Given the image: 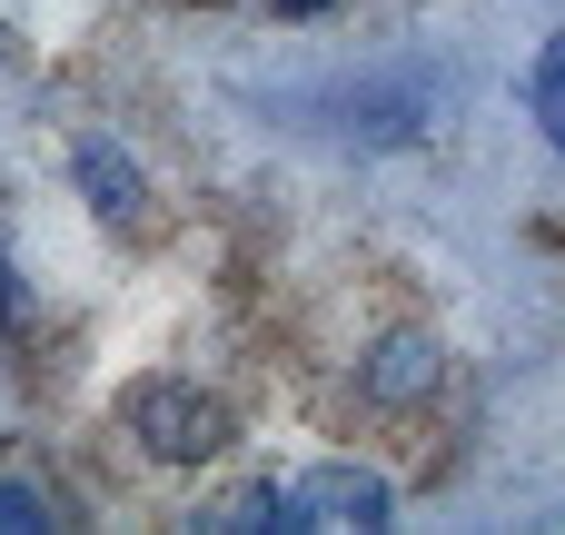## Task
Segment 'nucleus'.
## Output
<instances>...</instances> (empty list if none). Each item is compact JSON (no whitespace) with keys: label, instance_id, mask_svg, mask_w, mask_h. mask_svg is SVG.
Masks as SVG:
<instances>
[{"label":"nucleus","instance_id":"obj_1","mask_svg":"<svg viewBox=\"0 0 565 535\" xmlns=\"http://www.w3.org/2000/svg\"><path fill=\"white\" fill-rule=\"evenodd\" d=\"M129 427H139V447L159 457V467H199V457H218L228 447V407L209 397V387H139V407H129Z\"/></svg>","mask_w":565,"mask_h":535},{"label":"nucleus","instance_id":"obj_2","mask_svg":"<svg viewBox=\"0 0 565 535\" xmlns=\"http://www.w3.org/2000/svg\"><path fill=\"white\" fill-rule=\"evenodd\" d=\"M278 526H328V535L387 526V486H377L367 467H318L298 496H278Z\"/></svg>","mask_w":565,"mask_h":535},{"label":"nucleus","instance_id":"obj_3","mask_svg":"<svg viewBox=\"0 0 565 535\" xmlns=\"http://www.w3.org/2000/svg\"><path fill=\"white\" fill-rule=\"evenodd\" d=\"M79 169H89V199H99L109 218H129V208H139V179H129V159H119V149H99V139H89V149H79Z\"/></svg>","mask_w":565,"mask_h":535},{"label":"nucleus","instance_id":"obj_4","mask_svg":"<svg viewBox=\"0 0 565 535\" xmlns=\"http://www.w3.org/2000/svg\"><path fill=\"white\" fill-rule=\"evenodd\" d=\"M526 99H536V119H546V139L565 149V40L546 50V60H536V89H526Z\"/></svg>","mask_w":565,"mask_h":535},{"label":"nucleus","instance_id":"obj_5","mask_svg":"<svg viewBox=\"0 0 565 535\" xmlns=\"http://www.w3.org/2000/svg\"><path fill=\"white\" fill-rule=\"evenodd\" d=\"M40 526H50L40 486H0V535H40Z\"/></svg>","mask_w":565,"mask_h":535},{"label":"nucleus","instance_id":"obj_6","mask_svg":"<svg viewBox=\"0 0 565 535\" xmlns=\"http://www.w3.org/2000/svg\"><path fill=\"white\" fill-rule=\"evenodd\" d=\"M417 377H437V357H427V347H417V338H407V347H387V357H377V387H417Z\"/></svg>","mask_w":565,"mask_h":535},{"label":"nucleus","instance_id":"obj_7","mask_svg":"<svg viewBox=\"0 0 565 535\" xmlns=\"http://www.w3.org/2000/svg\"><path fill=\"white\" fill-rule=\"evenodd\" d=\"M278 10H288V20H308V10H328V0H278Z\"/></svg>","mask_w":565,"mask_h":535}]
</instances>
